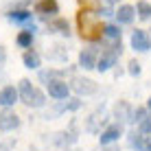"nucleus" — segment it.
I'll return each instance as SVG.
<instances>
[{
	"label": "nucleus",
	"mask_w": 151,
	"mask_h": 151,
	"mask_svg": "<svg viewBox=\"0 0 151 151\" xmlns=\"http://www.w3.org/2000/svg\"><path fill=\"white\" fill-rule=\"evenodd\" d=\"M103 151H121V147H118V145H107Z\"/></svg>",
	"instance_id": "nucleus-26"
},
{
	"label": "nucleus",
	"mask_w": 151,
	"mask_h": 151,
	"mask_svg": "<svg viewBox=\"0 0 151 151\" xmlns=\"http://www.w3.org/2000/svg\"><path fill=\"white\" fill-rule=\"evenodd\" d=\"M103 37L107 42H121V29L116 24H105L103 27Z\"/></svg>",
	"instance_id": "nucleus-16"
},
{
	"label": "nucleus",
	"mask_w": 151,
	"mask_h": 151,
	"mask_svg": "<svg viewBox=\"0 0 151 151\" xmlns=\"http://www.w3.org/2000/svg\"><path fill=\"white\" fill-rule=\"evenodd\" d=\"M147 110H151V96H149V101H147Z\"/></svg>",
	"instance_id": "nucleus-28"
},
{
	"label": "nucleus",
	"mask_w": 151,
	"mask_h": 151,
	"mask_svg": "<svg viewBox=\"0 0 151 151\" xmlns=\"http://www.w3.org/2000/svg\"><path fill=\"white\" fill-rule=\"evenodd\" d=\"M145 151H151V136H147V140H145Z\"/></svg>",
	"instance_id": "nucleus-27"
},
{
	"label": "nucleus",
	"mask_w": 151,
	"mask_h": 151,
	"mask_svg": "<svg viewBox=\"0 0 151 151\" xmlns=\"http://www.w3.org/2000/svg\"><path fill=\"white\" fill-rule=\"evenodd\" d=\"M136 13L140 20H151V4L147 2V0H140V2L136 4Z\"/></svg>",
	"instance_id": "nucleus-20"
},
{
	"label": "nucleus",
	"mask_w": 151,
	"mask_h": 151,
	"mask_svg": "<svg viewBox=\"0 0 151 151\" xmlns=\"http://www.w3.org/2000/svg\"><path fill=\"white\" fill-rule=\"evenodd\" d=\"M123 136V125H118V123H114L110 125V127H105L101 132V136H99V140H101V145L103 147H107V145H114L118 138Z\"/></svg>",
	"instance_id": "nucleus-6"
},
{
	"label": "nucleus",
	"mask_w": 151,
	"mask_h": 151,
	"mask_svg": "<svg viewBox=\"0 0 151 151\" xmlns=\"http://www.w3.org/2000/svg\"><path fill=\"white\" fill-rule=\"evenodd\" d=\"M145 140H147V136L140 134V132H136V129L127 134V145L132 149H136V151H145Z\"/></svg>",
	"instance_id": "nucleus-12"
},
{
	"label": "nucleus",
	"mask_w": 151,
	"mask_h": 151,
	"mask_svg": "<svg viewBox=\"0 0 151 151\" xmlns=\"http://www.w3.org/2000/svg\"><path fill=\"white\" fill-rule=\"evenodd\" d=\"M127 72H129V75H134V77L140 75V64H138L136 59H132V61L127 64Z\"/></svg>",
	"instance_id": "nucleus-22"
},
{
	"label": "nucleus",
	"mask_w": 151,
	"mask_h": 151,
	"mask_svg": "<svg viewBox=\"0 0 151 151\" xmlns=\"http://www.w3.org/2000/svg\"><path fill=\"white\" fill-rule=\"evenodd\" d=\"M79 2H81L86 9H90V7H96V11H99V7H101V0H79Z\"/></svg>",
	"instance_id": "nucleus-23"
},
{
	"label": "nucleus",
	"mask_w": 151,
	"mask_h": 151,
	"mask_svg": "<svg viewBox=\"0 0 151 151\" xmlns=\"http://www.w3.org/2000/svg\"><path fill=\"white\" fill-rule=\"evenodd\" d=\"M132 48H136L138 53H147L151 48V35L142 29H136L132 33Z\"/></svg>",
	"instance_id": "nucleus-5"
},
{
	"label": "nucleus",
	"mask_w": 151,
	"mask_h": 151,
	"mask_svg": "<svg viewBox=\"0 0 151 151\" xmlns=\"http://www.w3.org/2000/svg\"><path fill=\"white\" fill-rule=\"evenodd\" d=\"M68 92H70V86L66 81H61V79L48 83V94L53 99H66V96H68Z\"/></svg>",
	"instance_id": "nucleus-8"
},
{
	"label": "nucleus",
	"mask_w": 151,
	"mask_h": 151,
	"mask_svg": "<svg viewBox=\"0 0 151 151\" xmlns=\"http://www.w3.org/2000/svg\"><path fill=\"white\" fill-rule=\"evenodd\" d=\"M15 42H18V46H22V48H31V44H33V31H29V29L20 31Z\"/></svg>",
	"instance_id": "nucleus-17"
},
{
	"label": "nucleus",
	"mask_w": 151,
	"mask_h": 151,
	"mask_svg": "<svg viewBox=\"0 0 151 151\" xmlns=\"http://www.w3.org/2000/svg\"><path fill=\"white\" fill-rule=\"evenodd\" d=\"M114 2H118V0H101V7L99 9H112Z\"/></svg>",
	"instance_id": "nucleus-24"
},
{
	"label": "nucleus",
	"mask_w": 151,
	"mask_h": 151,
	"mask_svg": "<svg viewBox=\"0 0 151 151\" xmlns=\"http://www.w3.org/2000/svg\"><path fill=\"white\" fill-rule=\"evenodd\" d=\"M48 31L50 33H61V35H70V27L64 18H55L53 22L48 24Z\"/></svg>",
	"instance_id": "nucleus-15"
},
{
	"label": "nucleus",
	"mask_w": 151,
	"mask_h": 151,
	"mask_svg": "<svg viewBox=\"0 0 151 151\" xmlns=\"http://www.w3.org/2000/svg\"><path fill=\"white\" fill-rule=\"evenodd\" d=\"M114 118L121 123H129V118H132V107H129V103L125 101H118L116 105H114Z\"/></svg>",
	"instance_id": "nucleus-11"
},
{
	"label": "nucleus",
	"mask_w": 151,
	"mask_h": 151,
	"mask_svg": "<svg viewBox=\"0 0 151 151\" xmlns=\"http://www.w3.org/2000/svg\"><path fill=\"white\" fill-rule=\"evenodd\" d=\"M18 92H20L22 103H24V105H29V107H42V105L46 103L44 92L37 90V88H33L29 79H22V81H20V90H18Z\"/></svg>",
	"instance_id": "nucleus-2"
},
{
	"label": "nucleus",
	"mask_w": 151,
	"mask_h": 151,
	"mask_svg": "<svg viewBox=\"0 0 151 151\" xmlns=\"http://www.w3.org/2000/svg\"><path fill=\"white\" fill-rule=\"evenodd\" d=\"M138 132H140V134H145V136H151V116H149V118H145V121L138 125Z\"/></svg>",
	"instance_id": "nucleus-21"
},
{
	"label": "nucleus",
	"mask_w": 151,
	"mask_h": 151,
	"mask_svg": "<svg viewBox=\"0 0 151 151\" xmlns=\"http://www.w3.org/2000/svg\"><path fill=\"white\" fill-rule=\"evenodd\" d=\"M4 61H7V50H4V46H0V68H2Z\"/></svg>",
	"instance_id": "nucleus-25"
},
{
	"label": "nucleus",
	"mask_w": 151,
	"mask_h": 151,
	"mask_svg": "<svg viewBox=\"0 0 151 151\" xmlns=\"http://www.w3.org/2000/svg\"><path fill=\"white\" fill-rule=\"evenodd\" d=\"M70 90H75L77 94H83V96H88V94H94V92L99 90V86L92 79H88V77H72V81H70Z\"/></svg>",
	"instance_id": "nucleus-3"
},
{
	"label": "nucleus",
	"mask_w": 151,
	"mask_h": 151,
	"mask_svg": "<svg viewBox=\"0 0 151 151\" xmlns=\"http://www.w3.org/2000/svg\"><path fill=\"white\" fill-rule=\"evenodd\" d=\"M145 118H149V110H147V107H136V110H132V118H129V123L140 125Z\"/></svg>",
	"instance_id": "nucleus-19"
},
{
	"label": "nucleus",
	"mask_w": 151,
	"mask_h": 151,
	"mask_svg": "<svg viewBox=\"0 0 151 151\" xmlns=\"http://www.w3.org/2000/svg\"><path fill=\"white\" fill-rule=\"evenodd\" d=\"M59 11V4H57V0H40L37 4H35V13L40 15H55Z\"/></svg>",
	"instance_id": "nucleus-10"
},
{
	"label": "nucleus",
	"mask_w": 151,
	"mask_h": 151,
	"mask_svg": "<svg viewBox=\"0 0 151 151\" xmlns=\"http://www.w3.org/2000/svg\"><path fill=\"white\" fill-rule=\"evenodd\" d=\"M149 31H151V29H149Z\"/></svg>",
	"instance_id": "nucleus-29"
},
{
	"label": "nucleus",
	"mask_w": 151,
	"mask_h": 151,
	"mask_svg": "<svg viewBox=\"0 0 151 151\" xmlns=\"http://www.w3.org/2000/svg\"><path fill=\"white\" fill-rule=\"evenodd\" d=\"M134 15H136V9H134L132 4H121L118 11H116V20L121 24H129L134 20Z\"/></svg>",
	"instance_id": "nucleus-13"
},
{
	"label": "nucleus",
	"mask_w": 151,
	"mask_h": 151,
	"mask_svg": "<svg viewBox=\"0 0 151 151\" xmlns=\"http://www.w3.org/2000/svg\"><path fill=\"white\" fill-rule=\"evenodd\" d=\"M22 61L27 68H40V55L35 53V50H27V53L22 55Z\"/></svg>",
	"instance_id": "nucleus-18"
},
{
	"label": "nucleus",
	"mask_w": 151,
	"mask_h": 151,
	"mask_svg": "<svg viewBox=\"0 0 151 151\" xmlns=\"http://www.w3.org/2000/svg\"><path fill=\"white\" fill-rule=\"evenodd\" d=\"M20 127V116L9 107L0 110V132H11V129Z\"/></svg>",
	"instance_id": "nucleus-4"
},
{
	"label": "nucleus",
	"mask_w": 151,
	"mask_h": 151,
	"mask_svg": "<svg viewBox=\"0 0 151 151\" xmlns=\"http://www.w3.org/2000/svg\"><path fill=\"white\" fill-rule=\"evenodd\" d=\"M96 64H99V57H96V48H94V46H90V48H83L81 53H79V66H81L83 70L96 68Z\"/></svg>",
	"instance_id": "nucleus-7"
},
{
	"label": "nucleus",
	"mask_w": 151,
	"mask_h": 151,
	"mask_svg": "<svg viewBox=\"0 0 151 151\" xmlns=\"http://www.w3.org/2000/svg\"><path fill=\"white\" fill-rule=\"evenodd\" d=\"M18 96H20V92L15 90L13 86H4L2 90H0V105L2 107H11L15 101H18Z\"/></svg>",
	"instance_id": "nucleus-9"
},
{
	"label": "nucleus",
	"mask_w": 151,
	"mask_h": 151,
	"mask_svg": "<svg viewBox=\"0 0 151 151\" xmlns=\"http://www.w3.org/2000/svg\"><path fill=\"white\" fill-rule=\"evenodd\" d=\"M7 18L11 20V22H15V24H27L31 20V11L29 9H13V11L7 13Z\"/></svg>",
	"instance_id": "nucleus-14"
},
{
	"label": "nucleus",
	"mask_w": 151,
	"mask_h": 151,
	"mask_svg": "<svg viewBox=\"0 0 151 151\" xmlns=\"http://www.w3.org/2000/svg\"><path fill=\"white\" fill-rule=\"evenodd\" d=\"M99 15L90 9H81L79 15H77V22H79V31H81V37L96 42L103 37V27L99 24Z\"/></svg>",
	"instance_id": "nucleus-1"
}]
</instances>
